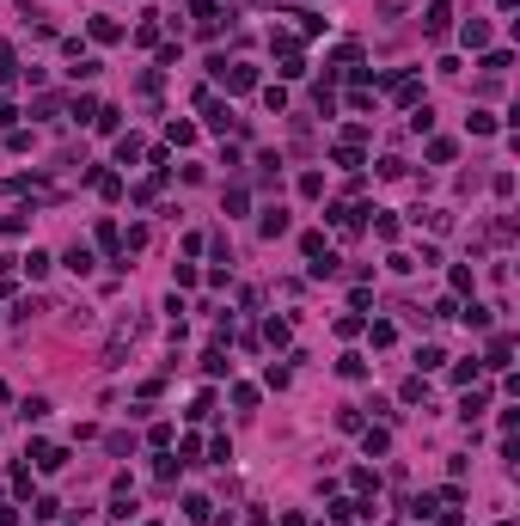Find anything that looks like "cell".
Returning a JSON list of instances; mask_svg holds the SVG:
<instances>
[{
	"instance_id": "6da1fadb",
	"label": "cell",
	"mask_w": 520,
	"mask_h": 526,
	"mask_svg": "<svg viewBox=\"0 0 520 526\" xmlns=\"http://www.w3.org/2000/svg\"><path fill=\"white\" fill-rule=\"evenodd\" d=\"M447 19H453V0H428V37H447Z\"/></svg>"
},
{
	"instance_id": "7a4b0ae2",
	"label": "cell",
	"mask_w": 520,
	"mask_h": 526,
	"mask_svg": "<svg viewBox=\"0 0 520 526\" xmlns=\"http://www.w3.org/2000/svg\"><path fill=\"white\" fill-rule=\"evenodd\" d=\"M263 239H282V233H288V209H263Z\"/></svg>"
},
{
	"instance_id": "3957f363",
	"label": "cell",
	"mask_w": 520,
	"mask_h": 526,
	"mask_svg": "<svg viewBox=\"0 0 520 526\" xmlns=\"http://www.w3.org/2000/svg\"><path fill=\"white\" fill-rule=\"evenodd\" d=\"M184 514H190L196 526H208V520H214V502H208V496H190V502H184Z\"/></svg>"
},
{
	"instance_id": "277c9868",
	"label": "cell",
	"mask_w": 520,
	"mask_h": 526,
	"mask_svg": "<svg viewBox=\"0 0 520 526\" xmlns=\"http://www.w3.org/2000/svg\"><path fill=\"white\" fill-rule=\"evenodd\" d=\"M117 122H122V110H117V105H105L98 117H92V129H98V135H117Z\"/></svg>"
},
{
	"instance_id": "5b68a950",
	"label": "cell",
	"mask_w": 520,
	"mask_h": 526,
	"mask_svg": "<svg viewBox=\"0 0 520 526\" xmlns=\"http://www.w3.org/2000/svg\"><path fill=\"white\" fill-rule=\"evenodd\" d=\"M459 37H465V49H484V43H489V25H484V19H472Z\"/></svg>"
},
{
	"instance_id": "8992f818",
	"label": "cell",
	"mask_w": 520,
	"mask_h": 526,
	"mask_svg": "<svg viewBox=\"0 0 520 526\" xmlns=\"http://www.w3.org/2000/svg\"><path fill=\"white\" fill-rule=\"evenodd\" d=\"M92 37H98V43H117L122 25H117V19H92Z\"/></svg>"
},
{
	"instance_id": "52a82bcc",
	"label": "cell",
	"mask_w": 520,
	"mask_h": 526,
	"mask_svg": "<svg viewBox=\"0 0 520 526\" xmlns=\"http://www.w3.org/2000/svg\"><path fill=\"white\" fill-rule=\"evenodd\" d=\"M49 263H55V257H49V251H31V257H25V270H31V282H43V275H49Z\"/></svg>"
},
{
	"instance_id": "ba28073f",
	"label": "cell",
	"mask_w": 520,
	"mask_h": 526,
	"mask_svg": "<svg viewBox=\"0 0 520 526\" xmlns=\"http://www.w3.org/2000/svg\"><path fill=\"white\" fill-rule=\"evenodd\" d=\"M508 355H514V343H508V337H496V343H489V361H484V367H508Z\"/></svg>"
},
{
	"instance_id": "9c48e42d",
	"label": "cell",
	"mask_w": 520,
	"mask_h": 526,
	"mask_svg": "<svg viewBox=\"0 0 520 526\" xmlns=\"http://www.w3.org/2000/svg\"><path fill=\"white\" fill-rule=\"evenodd\" d=\"M61 263H68V270H74V275H86V270H92V251H86V245H74V251L61 257Z\"/></svg>"
},
{
	"instance_id": "30bf717a",
	"label": "cell",
	"mask_w": 520,
	"mask_h": 526,
	"mask_svg": "<svg viewBox=\"0 0 520 526\" xmlns=\"http://www.w3.org/2000/svg\"><path fill=\"white\" fill-rule=\"evenodd\" d=\"M18 416H25V422H43V416H49V398H25V404H18Z\"/></svg>"
},
{
	"instance_id": "8fae6325",
	"label": "cell",
	"mask_w": 520,
	"mask_h": 526,
	"mask_svg": "<svg viewBox=\"0 0 520 526\" xmlns=\"http://www.w3.org/2000/svg\"><path fill=\"white\" fill-rule=\"evenodd\" d=\"M117 159H122V166H135V159H141V141L122 135V141H117Z\"/></svg>"
},
{
	"instance_id": "7c38bea8",
	"label": "cell",
	"mask_w": 520,
	"mask_h": 526,
	"mask_svg": "<svg viewBox=\"0 0 520 526\" xmlns=\"http://www.w3.org/2000/svg\"><path fill=\"white\" fill-rule=\"evenodd\" d=\"M336 374H343V379H361L367 361H361V355H343V361H336Z\"/></svg>"
},
{
	"instance_id": "4fadbf2b",
	"label": "cell",
	"mask_w": 520,
	"mask_h": 526,
	"mask_svg": "<svg viewBox=\"0 0 520 526\" xmlns=\"http://www.w3.org/2000/svg\"><path fill=\"white\" fill-rule=\"evenodd\" d=\"M263 337H270V343L282 349V343H288V318H270V325H263Z\"/></svg>"
},
{
	"instance_id": "5bb4252c",
	"label": "cell",
	"mask_w": 520,
	"mask_h": 526,
	"mask_svg": "<svg viewBox=\"0 0 520 526\" xmlns=\"http://www.w3.org/2000/svg\"><path fill=\"white\" fill-rule=\"evenodd\" d=\"M0 526H18V508H0Z\"/></svg>"
}]
</instances>
